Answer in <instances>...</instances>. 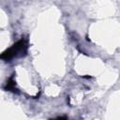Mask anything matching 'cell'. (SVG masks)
<instances>
[{"instance_id": "3957f363", "label": "cell", "mask_w": 120, "mask_h": 120, "mask_svg": "<svg viewBox=\"0 0 120 120\" xmlns=\"http://www.w3.org/2000/svg\"><path fill=\"white\" fill-rule=\"evenodd\" d=\"M52 120H68V118L67 116H59V117H56L55 119H52Z\"/></svg>"}, {"instance_id": "7a4b0ae2", "label": "cell", "mask_w": 120, "mask_h": 120, "mask_svg": "<svg viewBox=\"0 0 120 120\" xmlns=\"http://www.w3.org/2000/svg\"><path fill=\"white\" fill-rule=\"evenodd\" d=\"M13 86H14V82L12 81V78H10L9 81H8V82L7 83V88L9 91H13L14 90V87Z\"/></svg>"}, {"instance_id": "6da1fadb", "label": "cell", "mask_w": 120, "mask_h": 120, "mask_svg": "<svg viewBox=\"0 0 120 120\" xmlns=\"http://www.w3.org/2000/svg\"><path fill=\"white\" fill-rule=\"evenodd\" d=\"M26 52H27V45L23 39H21L18 42H16L12 47L5 51L1 54V58L6 61H10L14 57L23 56L24 54H26Z\"/></svg>"}]
</instances>
